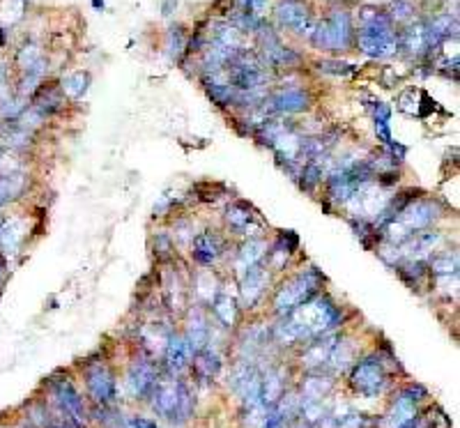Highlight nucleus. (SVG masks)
Here are the masks:
<instances>
[{
    "label": "nucleus",
    "instance_id": "nucleus-4",
    "mask_svg": "<svg viewBox=\"0 0 460 428\" xmlns=\"http://www.w3.org/2000/svg\"><path fill=\"white\" fill-rule=\"evenodd\" d=\"M357 35V26L346 7H331L324 19H317L313 35L308 37L317 51L327 53H346L353 48Z\"/></svg>",
    "mask_w": 460,
    "mask_h": 428
},
{
    "label": "nucleus",
    "instance_id": "nucleus-10",
    "mask_svg": "<svg viewBox=\"0 0 460 428\" xmlns=\"http://www.w3.org/2000/svg\"><path fill=\"white\" fill-rule=\"evenodd\" d=\"M313 97L308 90L297 88V86H281L274 93L265 97V102L261 104V109L267 115H279V118H290V115L306 113L311 109Z\"/></svg>",
    "mask_w": 460,
    "mask_h": 428
},
{
    "label": "nucleus",
    "instance_id": "nucleus-28",
    "mask_svg": "<svg viewBox=\"0 0 460 428\" xmlns=\"http://www.w3.org/2000/svg\"><path fill=\"white\" fill-rule=\"evenodd\" d=\"M394 272L409 290L419 293L421 288H431V272L426 260H400Z\"/></svg>",
    "mask_w": 460,
    "mask_h": 428
},
{
    "label": "nucleus",
    "instance_id": "nucleus-21",
    "mask_svg": "<svg viewBox=\"0 0 460 428\" xmlns=\"http://www.w3.org/2000/svg\"><path fill=\"white\" fill-rule=\"evenodd\" d=\"M189 288H191V293H194L196 304L207 309L216 300V295L221 293L223 283L214 267H198L194 274H191Z\"/></svg>",
    "mask_w": 460,
    "mask_h": 428
},
{
    "label": "nucleus",
    "instance_id": "nucleus-14",
    "mask_svg": "<svg viewBox=\"0 0 460 428\" xmlns=\"http://www.w3.org/2000/svg\"><path fill=\"white\" fill-rule=\"evenodd\" d=\"M159 375H162V371H159V366L155 364L152 357H138L129 366L127 377H124V387H127V392L133 399L143 401L150 396V392H152Z\"/></svg>",
    "mask_w": 460,
    "mask_h": 428
},
{
    "label": "nucleus",
    "instance_id": "nucleus-51",
    "mask_svg": "<svg viewBox=\"0 0 460 428\" xmlns=\"http://www.w3.org/2000/svg\"><path fill=\"white\" fill-rule=\"evenodd\" d=\"M129 424L133 428H159L157 422H152V419H147V417H131Z\"/></svg>",
    "mask_w": 460,
    "mask_h": 428
},
{
    "label": "nucleus",
    "instance_id": "nucleus-36",
    "mask_svg": "<svg viewBox=\"0 0 460 428\" xmlns=\"http://www.w3.org/2000/svg\"><path fill=\"white\" fill-rule=\"evenodd\" d=\"M355 364V348H353V343H350L348 339H343V336H339V341L334 343V348L329 352V359H327V366L331 368L334 373H343V371H348L350 366Z\"/></svg>",
    "mask_w": 460,
    "mask_h": 428
},
{
    "label": "nucleus",
    "instance_id": "nucleus-45",
    "mask_svg": "<svg viewBox=\"0 0 460 428\" xmlns=\"http://www.w3.org/2000/svg\"><path fill=\"white\" fill-rule=\"evenodd\" d=\"M184 203V196H180L178 192L175 194H162L157 199V203H155V208H152V217L155 219H166V217H171V214L175 212V208L178 205H182Z\"/></svg>",
    "mask_w": 460,
    "mask_h": 428
},
{
    "label": "nucleus",
    "instance_id": "nucleus-2",
    "mask_svg": "<svg viewBox=\"0 0 460 428\" xmlns=\"http://www.w3.org/2000/svg\"><path fill=\"white\" fill-rule=\"evenodd\" d=\"M355 44L366 58L373 60H387L398 53V30L389 16L375 7H364L359 12V28Z\"/></svg>",
    "mask_w": 460,
    "mask_h": 428
},
{
    "label": "nucleus",
    "instance_id": "nucleus-34",
    "mask_svg": "<svg viewBox=\"0 0 460 428\" xmlns=\"http://www.w3.org/2000/svg\"><path fill=\"white\" fill-rule=\"evenodd\" d=\"M28 189V175L23 170L10 173V175H0V210L12 201L21 199Z\"/></svg>",
    "mask_w": 460,
    "mask_h": 428
},
{
    "label": "nucleus",
    "instance_id": "nucleus-49",
    "mask_svg": "<svg viewBox=\"0 0 460 428\" xmlns=\"http://www.w3.org/2000/svg\"><path fill=\"white\" fill-rule=\"evenodd\" d=\"M317 69L322 74H334V76H353V74H357L355 65L343 60H320L317 62Z\"/></svg>",
    "mask_w": 460,
    "mask_h": 428
},
{
    "label": "nucleus",
    "instance_id": "nucleus-37",
    "mask_svg": "<svg viewBox=\"0 0 460 428\" xmlns=\"http://www.w3.org/2000/svg\"><path fill=\"white\" fill-rule=\"evenodd\" d=\"M60 88H63V93H65L67 100L79 102V100H83V97H86L88 88H90V74L83 72V69L72 72L70 76H65V79L60 81Z\"/></svg>",
    "mask_w": 460,
    "mask_h": 428
},
{
    "label": "nucleus",
    "instance_id": "nucleus-1",
    "mask_svg": "<svg viewBox=\"0 0 460 428\" xmlns=\"http://www.w3.org/2000/svg\"><path fill=\"white\" fill-rule=\"evenodd\" d=\"M286 318L292 325L297 334L299 343H308L313 339H320L324 334L339 332V327L343 323V309L336 304V300L327 293H317L315 297H311L308 302L299 304L295 311H290Z\"/></svg>",
    "mask_w": 460,
    "mask_h": 428
},
{
    "label": "nucleus",
    "instance_id": "nucleus-15",
    "mask_svg": "<svg viewBox=\"0 0 460 428\" xmlns=\"http://www.w3.org/2000/svg\"><path fill=\"white\" fill-rule=\"evenodd\" d=\"M30 235V221L16 214H0V253L12 258L21 253Z\"/></svg>",
    "mask_w": 460,
    "mask_h": 428
},
{
    "label": "nucleus",
    "instance_id": "nucleus-39",
    "mask_svg": "<svg viewBox=\"0 0 460 428\" xmlns=\"http://www.w3.org/2000/svg\"><path fill=\"white\" fill-rule=\"evenodd\" d=\"M384 14L389 16V21L396 26H409L414 19H416V7L414 3H409V0H394V3L387 5V10H382Z\"/></svg>",
    "mask_w": 460,
    "mask_h": 428
},
{
    "label": "nucleus",
    "instance_id": "nucleus-20",
    "mask_svg": "<svg viewBox=\"0 0 460 428\" xmlns=\"http://www.w3.org/2000/svg\"><path fill=\"white\" fill-rule=\"evenodd\" d=\"M164 357V368L166 373L178 375L182 371H187L191 366V359H194V352H191L187 339L182 336V332H173L166 341V348L162 352Z\"/></svg>",
    "mask_w": 460,
    "mask_h": 428
},
{
    "label": "nucleus",
    "instance_id": "nucleus-41",
    "mask_svg": "<svg viewBox=\"0 0 460 428\" xmlns=\"http://www.w3.org/2000/svg\"><path fill=\"white\" fill-rule=\"evenodd\" d=\"M194 417V396H191V389L187 382L180 380V399H178V408H175V415L171 422L173 424H184Z\"/></svg>",
    "mask_w": 460,
    "mask_h": 428
},
{
    "label": "nucleus",
    "instance_id": "nucleus-8",
    "mask_svg": "<svg viewBox=\"0 0 460 428\" xmlns=\"http://www.w3.org/2000/svg\"><path fill=\"white\" fill-rule=\"evenodd\" d=\"M48 392H51V399L60 413L67 415V424H72L74 428H83L88 419V410H86V401H83L81 392L77 389L67 375H55L48 380Z\"/></svg>",
    "mask_w": 460,
    "mask_h": 428
},
{
    "label": "nucleus",
    "instance_id": "nucleus-24",
    "mask_svg": "<svg viewBox=\"0 0 460 428\" xmlns=\"http://www.w3.org/2000/svg\"><path fill=\"white\" fill-rule=\"evenodd\" d=\"M398 51H403L409 58L431 55L428 35H426L423 21H412L403 30H398Z\"/></svg>",
    "mask_w": 460,
    "mask_h": 428
},
{
    "label": "nucleus",
    "instance_id": "nucleus-56",
    "mask_svg": "<svg viewBox=\"0 0 460 428\" xmlns=\"http://www.w3.org/2000/svg\"><path fill=\"white\" fill-rule=\"evenodd\" d=\"M3 152H5V147H3V145H0V154H3Z\"/></svg>",
    "mask_w": 460,
    "mask_h": 428
},
{
    "label": "nucleus",
    "instance_id": "nucleus-27",
    "mask_svg": "<svg viewBox=\"0 0 460 428\" xmlns=\"http://www.w3.org/2000/svg\"><path fill=\"white\" fill-rule=\"evenodd\" d=\"M416 419H419V403L407 396V392L403 389L387 415V428H409Z\"/></svg>",
    "mask_w": 460,
    "mask_h": 428
},
{
    "label": "nucleus",
    "instance_id": "nucleus-19",
    "mask_svg": "<svg viewBox=\"0 0 460 428\" xmlns=\"http://www.w3.org/2000/svg\"><path fill=\"white\" fill-rule=\"evenodd\" d=\"M184 332L182 336L187 339L189 343V348L191 352H200L205 348L207 343H210L212 339V325H210V318H207V311L205 307H200V304H194V307H189L187 309V320H184Z\"/></svg>",
    "mask_w": 460,
    "mask_h": 428
},
{
    "label": "nucleus",
    "instance_id": "nucleus-23",
    "mask_svg": "<svg viewBox=\"0 0 460 428\" xmlns=\"http://www.w3.org/2000/svg\"><path fill=\"white\" fill-rule=\"evenodd\" d=\"M267 251H270V240L267 237H251V240H239L235 256H232V269L235 276H239L242 272L249 269L251 265L265 262Z\"/></svg>",
    "mask_w": 460,
    "mask_h": 428
},
{
    "label": "nucleus",
    "instance_id": "nucleus-50",
    "mask_svg": "<svg viewBox=\"0 0 460 428\" xmlns=\"http://www.w3.org/2000/svg\"><path fill=\"white\" fill-rule=\"evenodd\" d=\"M28 415H30V422L35 424L37 428H48V426H51V417H48V410L44 406H32Z\"/></svg>",
    "mask_w": 460,
    "mask_h": 428
},
{
    "label": "nucleus",
    "instance_id": "nucleus-35",
    "mask_svg": "<svg viewBox=\"0 0 460 428\" xmlns=\"http://www.w3.org/2000/svg\"><path fill=\"white\" fill-rule=\"evenodd\" d=\"M286 392V373L283 368H272V371L263 373V403L272 408L276 401Z\"/></svg>",
    "mask_w": 460,
    "mask_h": 428
},
{
    "label": "nucleus",
    "instance_id": "nucleus-30",
    "mask_svg": "<svg viewBox=\"0 0 460 428\" xmlns=\"http://www.w3.org/2000/svg\"><path fill=\"white\" fill-rule=\"evenodd\" d=\"M212 311V316L216 318V323L221 327H235L237 325V318H239V302L235 295L225 293L221 288V293L216 295V300L207 307Z\"/></svg>",
    "mask_w": 460,
    "mask_h": 428
},
{
    "label": "nucleus",
    "instance_id": "nucleus-47",
    "mask_svg": "<svg viewBox=\"0 0 460 428\" xmlns=\"http://www.w3.org/2000/svg\"><path fill=\"white\" fill-rule=\"evenodd\" d=\"M23 7H26L23 0H3V5H0V23H5V26L16 23L23 16Z\"/></svg>",
    "mask_w": 460,
    "mask_h": 428
},
{
    "label": "nucleus",
    "instance_id": "nucleus-46",
    "mask_svg": "<svg viewBox=\"0 0 460 428\" xmlns=\"http://www.w3.org/2000/svg\"><path fill=\"white\" fill-rule=\"evenodd\" d=\"M232 10L247 12L256 19H265L270 12V0H232Z\"/></svg>",
    "mask_w": 460,
    "mask_h": 428
},
{
    "label": "nucleus",
    "instance_id": "nucleus-16",
    "mask_svg": "<svg viewBox=\"0 0 460 428\" xmlns=\"http://www.w3.org/2000/svg\"><path fill=\"white\" fill-rule=\"evenodd\" d=\"M147 399L155 413L171 422L175 415V408H178V399H180V377L171 375V373H162Z\"/></svg>",
    "mask_w": 460,
    "mask_h": 428
},
{
    "label": "nucleus",
    "instance_id": "nucleus-44",
    "mask_svg": "<svg viewBox=\"0 0 460 428\" xmlns=\"http://www.w3.org/2000/svg\"><path fill=\"white\" fill-rule=\"evenodd\" d=\"M187 51V35H184L182 26H173L166 32V53L171 60H180L182 53Z\"/></svg>",
    "mask_w": 460,
    "mask_h": 428
},
{
    "label": "nucleus",
    "instance_id": "nucleus-29",
    "mask_svg": "<svg viewBox=\"0 0 460 428\" xmlns=\"http://www.w3.org/2000/svg\"><path fill=\"white\" fill-rule=\"evenodd\" d=\"M191 366H194V371H196V375L200 377V380H214V377L219 375L221 368H223V357L210 341L203 350L194 355V359H191Z\"/></svg>",
    "mask_w": 460,
    "mask_h": 428
},
{
    "label": "nucleus",
    "instance_id": "nucleus-54",
    "mask_svg": "<svg viewBox=\"0 0 460 428\" xmlns=\"http://www.w3.org/2000/svg\"><path fill=\"white\" fill-rule=\"evenodd\" d=\"M288 428H311V426H308V424H304V422H302V419H299V422H295V424H290Z\"/></svg>",
    "mask_w": 460,
    "mask_h": 428
},
{
    "label": "nucleus",
    "instance_id": "nucleus-32",
    "mask_svg": "<svg viewBox=\"0 0 460 428\" xmlns=\"http://www.w3.org/2000/svg\"><path fill=\"white\" fill-rule=\"evenodd\" d=\"M431 272V279L435 276H451V274H458L460 269V256L456 249H438L433 256L426 260Z\"/></svg>",
    "mask_w": 460,
    "mask_h": 428
},
{
    "label": "nucleus",
    "instance_id": "nucleus-43",
    "mask_svg": "<svg viewBox=\"0 0 460 428\" xmlns=\"http://www.w3.org/2000/svg\"><path fill=\"white\" fill-rule=\"evenodd\" d=\"M327 408H324L322 401H306L302 399V408H299V419L308 426H315V424H322L327 419Z\"/></svg>",
    "mask_w": 460,
    "mask_h": 428
},
{
    "label": "nucleus",
    "instance_id": "nucleus-25",
    "mask_svg": "<svg viewBox=\"0 0 460 428\" xmlns=\"http://www.w3.org/2000/svg\"><path fill=\"white\" fill-rule=\"evenodd\" d=\"M164 276H162V293L164 302L171 311H184L187 309V281L182 279L178 269H173L169 265H164Z\"/></svg>",
    "mask_w": 460,
    "mask_h": 428
},
{
    "label": "nucleus",
    "instance_id": "nucleus-53",
    "mask_svg": "<svg viewBox=\"0 0 460 428\" xmlns=\"http://www.w3.org/2000/svg\"><path fill=\"white\" fill-rule=\"evenodd\" d=\"M5 276H7V258L3 256V253H0V286H3Z\"/></svg>",
    "mask_w": 460,
    "mask_h": 428
},
{
    "label": "nucleus",
    "instance_id": "nucleus-26",
    "mask_svg": "<svg viewBox=\"0 0 460 428\" xmlns=\"http://www.w3.org/2000/svg\"><path fill=\"white\" fill-rule=\"evenodd\" d=\"M339 332H331V334H324L320 339H313L306 343V348L302 352V366L308 368V371H322V366H327V359H329V352L334 348V343L339 341Z\"/></svg>",
    "mask_w": 460,
    "mask_h": 428
},
{
    "label": "nucleus",
    "instance_id": "nucleus-40",
    "mask_svg": "<svg viewBox=\"0 0 460 428\" xmlns=\"http://www.w3.org/2000/svg\"><path fill=\"white\" fill-rule=\"evenodd\" d=\"M41 62H46V58H44V51L37 46V44H23L19 48V53H16V65H19V69L21 74L23 72H30V69H35L37 65Z\"/></svg>",
    "mask_w": 460,
    "mask_h": 428
},
{
    "label": "nucleus",
    "instance_id": "nucleus-52",
    "mask_svg": "<svg viewBox=\"0 0 460 428\" xmlns=\"http://www.w3.org/2000/svg\"><path fill=\"white\" fill-rule=\"evenodd\" d=\"M175 7H178V0H164V5H162V12H164V16H171Z\"/></svg>",
    "mask_w": 460,
    "mask_h": 428
},
{
    "label": "nucleus",
    "instance_id": "nucleus-9",
    "mask_svg": "<svg viewBox=\"0 0 460 428\" xmlns=\"http://www.w3.org/2000/svg\"><path fill=\"white\" fill-rule=\"evenodd\" d=\"M274 19L279 28L290 30L292 35L304 37V39L313 35L315 23H317L306 0H276Z\"/></svg>",
    "mask_w": 460,
    "mask_h": 428
},
{
    "label": "nucleus",
    "instance_id": "nucleus-38",
    "mask_svg": "<svg viewBox=\"0 0 460 428\" xmlns=\"http://www.w3.org/2000/svg\"><path fill=\"white\" fill-rule=\"evenodd\" d=\"M331 387H334L331 375H308L302 382L299 394H302V399L306 401H322L331 392Z\"/></svg>",
    "mask_w": 460,
    "mask_h": 428
},
{
    "label": "nucleus",
    "instance_id": "nucleus-3",
    "mask_svg": "<svg viewBox=\"0 0 460 428\" xmlns=\"http://www.w3.org/2000/svg\"><path fill=\"white\" fill-rule=\"evenodd\" d=\"M327 279L315 265L299 267L295 274L286 276L283 281L276 286L274 297H272V311L276 316H288L290 311H295L299 304L308 302L315 297L317 293L324 290Z\"/></svg>",
    "mask_w": 460,
    "mask_h": 428
},
{
    "label": "nucleus",
    "instance_id": "nucleus-48",
    "mask_svg": "<svg viewBox=\"0 0 460 428\" xmlns=\"http://www.w3.org/2000/svg\"><path fill=\"white\" fill-rule=\"evenodd\" d=\"M375 253H378V258L384 262L387 267L394 269L400 260H403V256H400V249H398V244H389V242H378L375 244Z\"/></svg>",
    "mask_w": 460,
    "mask_h": 428
},
{
    "label": "nucleus",
    "instance_id": "nucleus-7",
    "mask_svg": "<svg viewBox=\"0 0 460 428\" xmlns=\"http://www.w3.org/2000/svg\"><path fill=\"white\" fill-rule=\"evenodd\" d=\"M350 384L357 394L366 399H375L387 387V371L380 355H366L362 359H355L350 366Z\"/></svg>",
    "mask_w": 460,
    "mask_h": 428
},
{
    "label": "nucleus",
    "instance_id": "nucleus-55",
    "mask_svg": "<svg viewBox=\"0 0 460 428\" xmlns=\"http://www.w3.org/2000/svg\"><path fill=\"white\" fill-rule=\"evenodd\" d=\"M92 5H95V7H104V0H92Z\"/></svg>",
    "mask_w": 460,
    "mask_h": 428
},
{
    "label": "nucleus",
    "instance_id": "nucleus-13",
    "mask_svg": "<svg viewBox=\"0 0 460 428\" xmlns=\"http://www.w3.org/2000/svg\"><path fill=\"white\" fill-rule=\"evenodd\" d=\"M86 389L97 406L108 408L118 401V380L104 361H90L86 366Z\"/></svg>",
    "mask_w": 460,
    "mask_h": 428
},
{
    "label": "nucleus",
    "instance_id": "nucleus-6",
    "mask_svg": "<svg viewBox=\"0 0 460 428\" xmlns=\"http://www.w3.org/2000/svg\"><path fill=\"white\" fill-rule=\"evenodd\" d=\"M445 214H447V205L440 199L428 194H419L405 205L396 221H400L409 233H419V230L438 228L440 221L445 219Z\"/></svg>",
    "mask_w": 460,
    "mask_h": 428
},
{
    "label": "nucleus",
    "instance_id": "nucleus-33",
    "mask_svg": "<svg viewBox=\"0 0 460 428\" xmlns=\"http://www.w3.org/2000/svg\"><path fill=\"white\" fill-rule=\"evenodd\" d=\"M175 332L171 325L166 323H147V325H140V341L143 345L150 350V355L152 352H164L166 348V341H169V336Z\"/></svg>",
    "mask_w": 460,
    "mask_h": 428
},
{
    "label": "nucleus",
    "instance_id": "nucleus-5",
    "mask_svg": "<svg viewBox=\"0 0 460 428\" xmlns=\"http://www.w3.org/2000/svg\"><path fill=\"white\" fill-rule=\"evenodd\" d=\"M223 228L228 230L232 237H239V240H251V237H265L267 233V224L261 217L254 205L249 201H228L223 205Z\"/></svg>",
    "mask_w": 460,
    "mask_h": 428
},
{
    "label": "nucleus",
    "instance_id": "nucleus-12",
    "mask_svg": "<svg viewBox=\"0 0 460 428\" xmlns=\"http://www.w3.org/2000/svg\"><path fill=\"white\" fill-rule=\"evenodd\" d=\"M272 272L265 262L251 265L237 276V302L239 309H256L258 302L265 297L267 288L272 286Z\"/></svg>",
    "mask_w": 460,
    "mask_h": 428
},
{
    "label": "nucleus",
    "instance_id": "nucleus-11",
    "mask_svg": "<svg viewBox=\"0 0 460 428\" xmlns=\"http://www.w3.org/2000/svg\"><path fill=\"white\" fill-rule=\"evenodd\" d=\"M187 249H189V258L196 267H216L225 258V253H228L225 251L228 244H225L221 230L200 228Z\"/></svg>",
    "mask_w": 460,
    "mask_h": 428
},
{
    "label": "nucleus",
    "instance_id": "nucleus-18",
    "mask_svg": "<svg viewBox=\"0 0 460 428\" xmlns=\"http://www.w3.org/2000/svg\"><path fill=\"white\" fill-rule=\"evenodd\" d=\"M445 244V235L438 228H428V230H419V233H412L405 242L398 244L400 256L403 260H428L438 249H442Z\"/></svg>",
    "mask_w": 460,
    "mask_h": 428
},
{
    "label": "nucleus",
    "instance_id": "nucleus-42",
    "mask_svg": "<svg viewBox=\"0 0 460 428\" xmlns=\"http://www.w3.org/2000/svg\"><path fill=\"white\" fill-rule=\"evenodd\" d=\"M200 228H196L194 224V219H189V217H178L173 221V230H171V235H173V240L178 246H189L191 240L196 237Z\"/></svg>",
    "mask_w": 460,
    "mask_h": 428
},
{
    "label": "nucleus",
    "instance_id": "nucleus-31",
    "mask_svg": "<svg viewBox=\"0 0 460 428\" xmlns=\"http://www.w3.org/2000/svg\"><path fill=\"white\" fill-rule=\"evenodd\" d=\"M150 251H152V258L159 265H171L178 258V244H175L171 230L159 228L150 237Z\"/></svg>",
    "mask_w": 460,
    "mask_h": 428
},
{
    "label": "nucleus",
    "instance_id": "nucleus-22",
    "mask_svg": "<svg viewBox=\"0 0 460 428\" xmlns=\"http://www.w3.org/2000/svg\"><path fill=\"white\" fill-rule=\"evenodd\" d=\"M65 106H67V97L60 83H41L37 88V93L30 97V109H35L44 120L63 113Z\"/></svg>",
    "mask_w": 460,
    "mask_h": 428
},
{
    "label": "nucleus",
    "instance_id": "nucleus-17",
    "mask_svg": "<svg viewBox=\"0 0 460 428\" xmlns=\"http://www.w3.org/2000/svg\"><path fill=\"white\" fill-rule=\"evenodd\" d=\"M299 251V235L295 230H279V235L270 242V251L265 256V265L270 267L272 274L286 272L290 267L292 258Z\"/></svg>",
    "mask_w": 460,
    "mask_h": 428
}]
</instances>
